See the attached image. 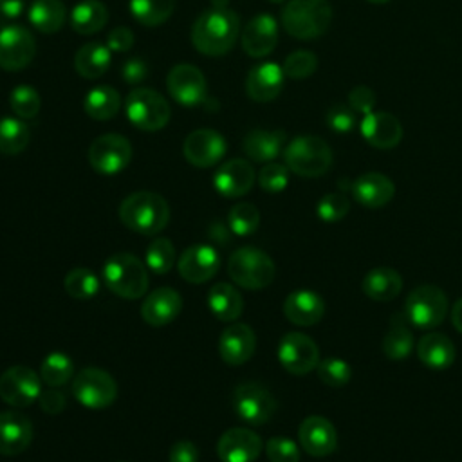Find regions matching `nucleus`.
Returning a JSON list of instances; mask_svg holds the SVG:
<instances>
[{
    "label": "nucleus",
    "instance_id": "1",
    "mask_svg": "<svg viewBox=\"0 0 462 462\" xmlns=\"http://www.w3.org/2000/svg\"><path fill=\"white\" fill-rule=\"evenodd\" d=\"M240 18L231 9L204 11L191 27L193 47L206 56H222L229 52L238 38Z\"/></svg>",
    "mask_w": 462,
    "mask_h": 462
},
{
    "label": "nucleus",
    "instance_id": "2",
    "mask_svg": "<svg viewBox=\"0 0 462 462\" xmlns=\"http://www.w3.org/2000/svg\"><path fill=\"white\" fill-rule=\"evenodd\" d=\"M119 220L125 227L152 236L166 227L170 220V206L159 193L135 191L119 204Z\"/></svg>",
    "mask_w": 462,
    "mask_h": 462
},
{
    "label": "nucleus",
    "instance_id": "3",
    "mask_svg": "<svg viewBox=\"0 0 462 462\" xmlns=\"http://www.w3.org/2000/svg\"><path fill=\"white\" fill-rule=\"evenodd\" d=\"M103 282L116 296L137 300L148 291V271L132 253H114L103 263Z\"/></svg>",
    "mask_w": 462,
    "mask_h": 462
},
{
    "label": "nucleus",
    "instance_id": "4",
    "mask_svg": "<svg viewBox=\"0 0 462 462\" xmlns=\"http://www.w3.org/2000/svg\"><path fill=\"white\" fill-rule=\"evenodd\" d=\"M332 22L327 0H287L282 11L283 29L298 40H314L325 34Z\"/></svg>",
    "mask_w": 462,
    "mask_h": 462
},
{
    "label": "nucleus",
    "instance_id": "5",
    "mask_svg": "<svg viewBox=\"0 0 462 462\" xmlns=\"http://www.w3.org/2000/svg\"><path fill=\"white\" fill-rule=\"evenodd\" d=\"M285 166L307 179L325 175L332 166V150L318 135H298L283 148Z\"/></svg>",
    "mask_w": 462,
    "mask_h": 462
},
{
    "label": "nucleus",
    "instance_id": "6",
    "mask_svg": "<svg viewBox=\"0 0 462 462\" xmlns=\"http://www.w3.org/2000/svg\"><path fill=\"white\" fill-rule=\"evenodd\" d=\"M227 274L236 285L247 291H258L273 283L276 276V265L273 258L262 249L244 245L229 254Z\"/></svg>",
    "mask_w": 462,
    "mask_h": 462
},
{
    "label": "nucleus",
    "instance_id": "7",
    "mask_svg": "<svg viewBox=\"0 0 462 462\" xmlns=\"http://www.w3.org/2000/svg\"><path fill=\"white\" fill-rule=\"evenodd\" d=\"M448 296L446 292L433 285L422 283L415 287L404 301V316L410 325L417 328H435L448 316Z\"/></svg>",
    "mask_w": 462,
    "mask_h": 462
},
{
    "label": "nucleus",
    "instance_id": "8",
    "mask_svg": "<svg viewBox=\"0 0 462 462\" xmlns=\"http://www.w3.org/2000/svg\"><path fill=\"white\" fill-rule=\"evenodd\" d=\"M126 117L134 126L144 132H157L170 121L168 101L152 88L137 87L125 99Z\"/></svg>",
    "mask_w": 462,
    "mask_h": 462
},
{
    "label": "nucleus",
    "instance_id": "9",
    "mask_svg": "<svg viewBox=\"0 0 462 462\" xmlns=\"http://www.w3.org/2000/svg\"><path fill=\"white\" fill-rule=\"evenodd\" d=\"M72 393L85 408L103 410L116 401L117 383L103 368L85 366L72 379Z\"/></svg>",
    "mask_w": 462,
    "mask_h": 462
},
{
    "label": "nucleus",
    "instance_id": "10",
    "mask_svg": "<svg viewBox=\"0 0 462 462\" xmlns=\"http://www.w3.org/2000/svg\"><path fill=\"white\" fill-rule=\"evenodd\" d=\"M274 395L258 383H242L233 392L235 413L251 426H262L276 413Z\"/></svg>",
    "mask_w": 462,
    "mask_h": 462
},
{
    "label": "nucleus",
    "instance_id": "11",
    "mask_svg": "<svg viewBox=\"0 0 462 462\" xmlns=\"http://www.w3.org/2000/svg\"><path fill=\"white\" fill-rule=\"evenodd\" d=\"M132 159V144L119 134H103L88 148V162L101 175L123 171Z\"/></svg>",
    "mask_w": 462,
    "mask_h": 462
},
{
    "label": "nucleus",
    "instance_id": "12",
    "mask_svg": "<svg viewBox=\"0 0 462 462\" xmlns=\"http://www.w3.org/2000/svg\"><path fill=\"white\" fill-rule=\"evenodd\" d=\"M278 361L289 374L305 375L316 370L319 363V348L307 334L287 332L278 345Z\"/></svg>",
    "mask_w": 462,
    "mask_h": 462
},
{
    "label": "nucleus",
    "instance_id": "13",
    "mask_svg": "<svg viewBox=\"0 0 462 462\" xmlns=\"http://www.w3.org/2000/svg\"><path fill=\"white\" fill-rule=\"evenodd\" d=\"M42 377L29 366H11L0 375V399L14 408L32 404L42 392Z\"/></svg>",
    "mask_w": 462,
    "mask_h": 462
},
{
    "label": "nucleus",
    "instance_id": "14",
    "mask_svg": "<svg viewBox=\"0 0 462 462\" xmlns=\"http://www.w3.org/2000/svg\"><path fill=\"white\" fill-rule=\"evenodd\" d=\"M36 54V42L23 25H5L0 29V67L14 72L27 67Z\"/></svg>",
    "mask_w": 462,
    "mask_h": 462
},
{
    "label": "nucleus",
    "instance_id": "15",
    "mask_svg": "<svg viewBox=\"0 0 462 462\" xmlns=\"http://www.w3.org/2000/svg\"><path fill=\"white\" fill-rule=\"evenodd\" d=\"M166 87L170 96L184 106H195L206 101V78L195 65L180 63L175 65L166 78Z\"/></svg>",
    "mask_w": 462,
    "mask_h": 462
},
{
    "label": "nucleus",
    "instance_id": "16",
    "mask_svg": "<svg viewBox=\"0 0 462 462\" xmlns=\"http://www.w3.org/2000/svg\"><path fill=\"white\" fill-rule=\"evenodd\" d=\"M227 144L222 134L213 128H199L188 134L182 144L186 161L197 168L215 166L226 153Z\"/></svg>",
    "mask_w": 462,
    "mask_h": 462
},
{
    "label": "nucleus",
    "instance_id": "17",
    "mask_svg": "<svg viewBox=\"0 0 462 462\" xmlns=\"http://www.w3.org/2000/svg\"><path fill=\"white\" fill-rule=\"evenodd\" d=\"M262 449L260 435L249 428H229L217 444V455L222 462H254Z\"/></svg>",
    "mask_w": 462,
    "mask_h": 462
},
{
    "label": "nucleus",
    "instance_id": "18",
    "mask_svg": "<svg viewBox=\"0 0 462 462\" xmlns=\"http://www.w3.org/2000/svg\"><path fill=\"white\" fill-rule=\"evenodd\" d=\"M220 254L209 244H197L184 249L177 262L179 274L189 283H204L217 274Z\"/></svg>",
    "mask_w": 462,
    "mask_h": 462
},
{
    "label": "nucleus",
    "instance_id": "19",
    "mask_svg": "<svg viewBox=\"0 0 462 462\" xmlns=\"http://www.w3.org/2000/svg\"><path fill=\"white\" fill-rule=\"evenodd\" d=\"M298 440L303 451L310 457H328L337 448V433L334 424L321 417L310 415L298 428Z\"/></svg>",
    "mask_w": 462,
    "mask_h": 462
},
{
    "label": "nucleus",
    "instance_id": "20",
    "mask_svg": "<svg viewBox=\"0 0 462 462\" xmlns=\"http://www.w3.org/2000/svg\"><path fill=\"white\" fill-rule=\"evenodd\" d=\"M278 42V22L269 13L253 16L242 29L240 43L247 56L263 58L273 52Z\"/></svg>",
    "mask_w": 462,
    "mask_h": 462
},
{
    "label": "nucleus",
    "instance_id": "21",
    "mask_svg": "<svg viewBox=\"0 0 462 462\" xmlns=\"http://www.w3.org/2000/svg\"><path fill=\"white\" fill-rule=\"evenodd\" d=\"M256 348V336L253 328L245 323L227 325L218 339V354L222 361L229 366H238L247 363Z\"/></svg>",
    "mask_w": 462,
    "mask_h": 462
},
{
    "label": "nucleus",
    "instance_id": "22",
    "mask_svg": "<svg viewBox=\"0 0 462 462\" xmlns=\"http://www.w3.org/2000/svg\"><path fill=\"white\" fill-rule=\"evenodd\" d=\"M34 437L32 422L22 411H0V455L14 457L25 451Z\"/></svg>",
    "mask_w": 462,
    "mask_h": 462
},
{
    "label": "nucleus",
    "instance_id": "23",
    "mask_svg": "<svg viewBox=\"0 0 462 462\" xmlns=\"http://www.w3.org/2000/svg\"><path fill=\"white\" fill-rule=\"evenodd\" d=\"M254 168L245 159H231L224 162L213 175L215 189L226 199L245 195L254 184Z\"/></svg>",
    "mask_w": 462,
    "mask_h": 462
},
{
    "label": "nucleus",
    "instance_id": "24",
    "mask_svg": "<svg viewBox=\"0 0 462 462\" xmlns=\"http://www.w3.org/2000/svg\"><path fill=\"white\" fill-rule=\"evenodd\" d=\"M361 134L370 146L390 150L401 143L402 125L388 112H370L361 121Z\"/></svg>",
    "mask_w": 462,
    "mask_h": 462
},
{
    "label": "nucleus",
    "instance_id": "25",
    "mask_svg": "<svg viewBox=\"0 0 462 462\" xmlns=\"http://www.w3.org/2000/svg\"><path fill=\"white\" fill-rule=\"evenodd\" d=\"M182 310V298L171 287L153 289L141 305L143 319L152 327H164L171 323Z\"/></svg>",
    "mask_w": 462,
    "mask_h": 462
},
{
    "label": "nucleus",
    "instance_id": "26",
    "mask_svg": "<svg viewBox=\"0 0 462 462\" xmlns=\"http://www.w3.org/2000/svg\"><path fill=\"white\" fill-rule=\"evenodd\" d=\"M283 69L273 61L260 63L249 70L245 78V92L256 103L276 99L283 87Z\"/></svg>",
    "mask_w": 462,
    "mask_h": 462
},
{
    "label": "nucleus",
    "instance_id": "27",
    "mask_svg": "<svg viewBox=\"0 0 462 462\" xmlns=\"http://www.w3.org/2000/svg\"><path fill=\"white\" fill-rule=\"evenodd\" d=\"M352 195L361 206L368 209H379L393 199L395 186L384 173L368 171L352 182Z\"/></svg>",
    "mask_w": 462,
    "mask_h": 462
},
{
    "label": "nucleus",
    "instance_id": "28",
    "mask_svg": "<svg viewBox=\"0 0 462 462\" xmlns=\"http://www.w3.org/2000/svg\"><path fill=\"white\" fill-rule=\"evenodd\" d=\"M285 318L298 327H312L325 314L323 298L309 289H300L291 292L283 301Z\"/></svg>",
    "mask_w": 462,
    "mask_h": 462
},
{
    "label": "nucleus",
    "instance_id": "29",
    "mask_svg": "<svg viewBox=\"0 0 462 462\" xmlns=\"http://www.w3.org/2000/svg\"><path fill=\"white\" fill-rule=\"evenodd\" d=\"M457 356L453 341L440 332L424 334L417 343V357L431 370H446L453 365Z\"/></svg>",
    "mask_w": 462,
    "mask_h": 462
},
{
    "label": "nucleus",
    "instance_id": "30",
    "mask_svg": "<svg viewBox=\"0 0 462 462\" xmlns=\"http://www.w3.org/2000/svg\"><path fill=\"white\" fill-rule=\"evenodd\" d=\"M401 289H402L401 274L395 269L386 265L370 269L361 282V291L365 292L366 298L374 301H390L399 296Z\"/></svg>",
    "mask_w": 462,
    "mask_h": 462
},
{
    "label": "nucleus",
    "instance_id": "31",
    "mask_svg": "<svg viewBox=\"0 0 462 462\" xmlns=\"http://www.w3.org/2000/svg\"><path fill=\"white\" fill-rule=\"evenodd\" d=\"M285 144V132L283 130H251L244 137V152L254 162H273L282 152Z\"/></svg>",
    "mask_w": 462,
    "mask_h": 462
},
{
    "label": "nucleus",
    "instance_id": "32",
    "mask_svg": "<svg viewBox=\"0 0 462 462\" xmlns=\"http://www.w3.org/2000/svg\"><path fill=\"white\" fill-rule=\"evenodd\" d=\"M208 307L215 318L220 321L233 323L240 318L244 310V300L242 294L226 282H217L211 285L208 292Z\"/></svg>",
    "mask_w": 462,
    "mask_h": 462
},
{
    "label": "nucleus",
    "instance_id": "33",
    "mask_svg": "<svg viewBox=\"0 0 462 462\" xmlns=\"http://www.w3.org/2000/svg\"><path fill=\"white\" fill-rule=\"evenodd\" d=\"M74 69L85 79L101 78L110 69V49L101 42L83 43L74 56Z\"/></svg>",
    "mask_w": 462,
    "mask_h": 462
},
{
    "label": "nucleus",
    "instance_id": "34",
    "mask_svg": "<svg viewBox=\"0 0 462 462\" xmlns=\"http://www.w3.org/2000/svg\"><path fill=\"white\" fill-rule=\"evenodd\" d=\"M413 350V334L408 327L404 312H397L390 318V328L383 339V352L388 359H406Z\"/></svg>",
    "mask_w": 462,
    "mask_h": 462
},
{
    "label": "nucleus",
    "instance_id": "35",
    "mask_svg": "<svg viewBox=\"0 0 462 462\" xmlns=\"http://www.w3.org/2000/svg\"><path fill=\"white\" fill-rule=\"evenodd\" d=\"M108 22V11L99 0H83L74 5L70 13V25L79 34L99 32Z\"/></svg>",
    "mask_w": 462,
    "mask_h": 462
},
{
    "label": "nucleus",
    "instance_id": "36",
    "mask_svg": "<svg viewBox=\"0 0 462 462\" xmlns=\"http://www.w3.org/2000/svg\"><path fill=\"white\" fill-rule=\"evenodd\" d=\"M65 14L67 11L61 0H34L29 7L31 25L43 34L58 32L65 22Z\"/></svg>",
    "mask_w": 462,
    "mask_h": 462
},
{
    "label": "nucleus",
    "instance_id": "37",
    "mask_svg": "<svg viewBox=\"0 0 462 462\" xmlns=\"http://www.w3.org/2000/svg\"><path fill=\"white\" fill-rule=\"evenodd\" d=\"M85 112L97 121L112 119L119 108H121V96L116 88L108 85H99L88 90V94L83 99Z\"/></svg>",
    "mask_w": 462,
    "mask_h": 462
},
{
    "label": "nucleus",
    "instance_id": "38",
    "mask_svg": "<svg viewBox=\"0 0 462 462\" xmlns=\"http://www.w3.org/2000/svg\"><path fill=\"white\" fill-rule=\"evenodd\" d=\"M31 132L29 126L20 117H2L0 119V153L16 155L23 152L29 144Z\"/></svg>",
    "mask_w": 462,
    "mask_h": 462
},
{
    "label": "nucleus",
    "instance_id": "39",
    "mask_svg": "<svg viewBox=\"0 0 462 462\" xmlns=\"http://www.w3.org/2000/svg\"><path fill=\"white\" fill-rule=\"evenodd\" d=\"M175 7V0H130V13L135 22L146 27L164 23Z\"/></svg>",
    "mask_w": 462,
    "mask_h": 462
},
{
    "label": "nucleus",
    "instance_id": "40",
    "mask_svg": "<svg viewBox=\"0 0 462 462\" xmlns=\"http://www.w3.org/2000/svg\"><path fill=\"white\" fill-rule=\"evenodd\" d=\"M74 375V363L63 352H51L40 365V377L47 386L58 388L69 383Z\"/></svg>",
    "mask_w": 462,
    "mask_h": 462
},
{
    "label": "nucleus",
    "instance_id": "41",
    "mask_svg": "<svg viewBox=\"0 0 462 462\" xmlns=\"http://www.w3.org/2000/svg\"><path fill=\"white\" fill-rule=\"evenodd\" d=\"M65 292L74 300H90L99 291L97 276L87 267H74L63 278Z\"/></svg>",
    "mask_w": 462,
    "mask_h": 462
},
{
    "label": "nucleus",
    "instance_id": "42",
    "mask_svg": "<svg viewBox=\"0 0 462 462\" xmlns=\"http://www.w3.org/2000/svg\"><path fill=\"white\" fill-rule=\"evenodd\" d=\"M260 211L251 202H238L227 213V226L238 236H249L258 229Z\"/></svg>",
    "mask_w": 462,
    "mask_h": 462
},
{
    "label": "nucleus",
    "instance_id": "43",
    "mask_svg": "<svg viewBox=\"0 0 462 462\" xmlns=\"http://www.w3.org/2000/svg\"><path fill=\"white\" fill-rule=\"evenodd\" d=\"M175 263V247L164 238H153L146 247V267L157 274H166Z\"/></svg>",
    "mask_w": 462,
    "mask_h": 462
},
{
    "label": "nucleus",
    "instance_id": "44",
    "mask_svg": "<svg viewBox=\"0 0 462 462\" xmlns=\"http://www.w3.org/2000/svg\"><path fill=\"white\" fill-rule=\"evenodd\" d=\"M9 105L20 119H32L40 112V94L31 85H16L9 94Z\"/></svg>",
    "mask_w": 462,
    "mask_h": 462
},
{
    "label": "nucleus",
    "instance_id": "45",
    "mask_svg": "<svg viewBox=\"0 0 462 462\" xmlns=\"http://www.w3.org/2000/svg\"><path fill=\"white\" fill-rule=\"evenodd\" d=\"M316 372L323 384L334 386V388H341V386L348 384V381L352 377L350 365L339 357H327V359L319 361L316 366Z\"/></svg>",
    "mask_w": 462,
    "mask_h": 462
},
{
    "label": "nucleus",
    "instance_id": "46",
    "mask_svg": "<svg viewBox=\"0 0 462 462\" xmlns=\"http://www.w3.org/2000/svg\"><path fill=\"white\" fill-rule=\"evenodd\" d=\"M283 74L291 79H305L318 69V58L310 51H294L283 61Z\"/></svg>",
    "mask_w": 462,
    "mask_h": 462
},
{
    "label": "nucleus",
    "instance_id": "47",
    "mask_svg": "<svg viewBox=\"0 0 462 462\" xmlns=\"http://www.w3.org/2000/svg\"><path fill=\"white\" fill-rule=\"evenodd\" d=\"M350 209V202L345 193L336 191V193H327L318 200L316 213L323 222L334 224L339 222Z\"/></svg>",
    "mask_w": 462,
    "mask_h": 462
},
{
    "label": "nucleus",
    "instance_id": "48",
    "mask_svg": "<svg viewBox=\"0 0 462 462\" xmlns=\"http://www.w3.org/2000/svg\"><path fill=\"white\" fill-rule=\"evenodd\" d=\"M289 168L278 162H267L258 173V184L267 193H280L289 184Z\"/></svg>",
    "mask_w": 462,
    "mask_h": 462
},
{
    "label": "nucleus",
    "instance_id": "49",
    "mask_svg": "<svg viewBox=\"0 0 462 462\" xmlns=\"http://www.w3.org/2000/svg\"><path fill=\"white\" fill-rule=\"evenodd\" d=\"M265 453L269 462H300V448L289 437H271Z\"/></svg>",
    "mask_w": 462,
    "mask_h": 462
},
{
    "label": "nucleus",
    "instance_id": "50",
    "mask_svg": "<svg viewBox=\"0 0 462 462\" xmlns=\"http://www.w3.org/2000/svg\"><path fill=\"white\" fill-rule=\"evenodd\" d=\"M327 125L337 134H346L356 126V112L350 105L336 103L327 112Z\"/></svg>",
    "mask_w": 462,
    "mask_h": 462
},
{
    "label": "nucleus",
    "instance_id": "51",
    "mask_svg": "<svg viewBox=\"0 0 462 462\" xmlns=\"http://www.w3.org/2000/svg\"><path fill=\"white\" fill-rule=\"evenodd\" d=\"M348 105L356 114H370L375 106V92L366 85H357L348 92Z\"/></svg>",
    "mask_w": 462,
    "mask_h": 462
},
{
    "label": "nucleus",
    "instance_id": "52",
    "mask_svg": "<svg viewBox=\"0 0 462 462\" xmlns=\"http://www.w3.org/2000/svg\"><path fill=\"white\" fill-rule=\"evenodd\" d=\"M146 76H148V65L144 63V60L137 58V56L128 58V60L121 65V78H123L128 85H139Z\"/></svg>",
    "mask_w": 462,
    "mask_h": 462
},
{
    "label": "nucleus",
    "instance_id": "53",
    "mask_svg": "<svg viewBox=\"0 0 462 462\" xmlns=\"http://www.w3.org/2000/svg\"><path fill=\"white\" fill-rule=\"evenodd\" d=\"M38 402H40V408L45 411V413H51V415H58L65 410L67 406V401H65V395L58 390H54L52 386H49V390H42L40 392V397H38Z\"/></svg>",
    "mask_w": 462,
    "mask_h": 462
},
{
    "label": "nucleus",
    "instance_id": "54",
    "mask_svg": "<svg viewBox=\"0 0 462 462\" xmlns=\"http://www.w3.org/2000/svg\"><path fill=\"white\" fill-rule=\"evenodd\" d=\"M134 45V32L128 27H116L106 36V47L114 52H126Z\"/></svg>",
    "mask_w": 462,
    "mask_h": 462
},
{
    "label": "nucleus",
    "instance_id": "55",
    "mask_svg": "<svg viewBox=\"0 0 462 462\" xmlns=\"http://www.w3.org/2000/svg\"><path fill=\"white\" fill-rule=\"evenodd\" d=\"M170 462H199V449L197 446L188 440H177L171 448H170V455H168Z\"/></svg>",
    "mask_w": 462,
    "mask_h": 462
},
{
    "label": "nucleus",
    "instance_id": "56",
    "mask_svg": "<svg viewBox=\"0 0 462 462\" xmlns=\"http://www.w3.org/2000/svg\"><path fill=\"white\" fill-rule=\"evenodd\" d=\"M25 0H0V16L2 18H18L23 13Z\"/></svg>",
    "mask_w": 462,
    "mask_h": 462
},
{
    "label": "nucleus",
    "instance_id": "57",
    "mask_svg": "<svg viewBox=\"0 0 462 462\" xmlns=\"http://www.w3.org/2000/svg\"><path fill=\"white\" fill-rule=\"evenodd\" d=\"M451 323L462 334V298L457 300L451 309Z\"/></svg>",
    "mask_w": 462,
    "mask_h": 462
},
{
    "label": "nucleus",
    "instance_id": "58",
    "mask_svg": "<svg viewBox=\"0 0 462 462\" xmlns=\"http://www.w3.org/2000/svg\"><path fill=\"white\" fill-rule=\"evenodd\" d=\"M211 4H213V9H226L227 0H211Z\"/></svg>",
    "mask_w": 462,
    "mask_h": 462
},
{
    "label": "nucleus",
    "instance_id": "59",
    "mask_svg": "<svg viewBox=\"0 0 462 462\" xmlns=\"http://www.w3.org/2000/svg\"><path fill=\"white\" fill-rule=\"evenodd\" d=\"M366 2H370V4H386L390 0H366Z\"/></svg>",
    "mask_w": 462,
    "mask_h": 462
},
{
    "label": "nucleus",
    "instance_id": "60",
    "mask_svg": "<svg viewBox=\"0 0 462 462\" xmlns=\"http://www.w3.org/2000/svg\"><path fill=\"white\" fill-rule=\"evenodd\" d=\"M269 2H273V4H282V2H287V0H269Z\"/></svg>",
    "mask_w": 462,
    "mask_h": 462
}]
</instances>
